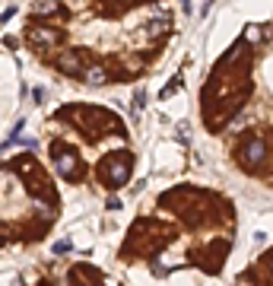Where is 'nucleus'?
<instances>
[{
	"mask_svg": "<svg viewBox=\"0 0 273 286\" xmlns=\"http://www.w3.org/2000/svg\"><path fill=\"white\" fill-rule=\"evenodd\" d=\"M29 42H32L35 48H42V45H57V42H60V32H54V29H32V32H29Z\"/></svg>",
	"mask_w": 273,
	"mask_h": 286,
	"instance_id": "nucleus-2",
	"label": "nucleus"
},
{
	"mask_svg": "<svg viewBox=\"0 0 273 286\" xmlns=\"http://www.w3.org/2000/svg\"><path fill=\"white\" fill-rule=\"evenodd\" d=\"M57 10V0H38L35 4V13H54Z\"/></svg>",
	"mask_w": 273,
	"mask_h": 286,
	"instance_id": "nucleus-4",
	"label": "nucleus"
},
{
	"mask_svg": "<svg viewBox=\"0 0 273 286\" xmlns=\"http://www.w3.org/2000/svg\"><path fill=\"white\" fill-rule=\"evenodd\" d=\"M264 156H267L264 140H248L245 147H241V166L245 169H257L260 162H264Z\"/></svg>",
	"mask_w": 273,
	"mask_h": 286,
	"instance_id": "nucleus-1",
	"label": "nucleus"
},
{
	"mask_svg": "<svg viewBox=\"0 0 273 286\" xmlns=\"http://www.w3.org/2000/svg\"><path fill=\"white\" fill-rule=\"evenodd\" d=\"M86 83H93V86H105L108 83V74L102 67H86Z\"/></svg>",
	"mask_w": 273,
	"mask_h": 286,
	"instance_id": "nucleus-3",
	"label": "nucleus"
},
{
	"mask_svg": "<svg viewBox=\"0 0 273 286\" xmlns=\"http://www.w3.org/2000/svg\"><path fill=\"white\" fill-rule=\"evenodd\" d=\"M70 251V242H57L54 245V254H67Z\"/></svg>",
	"mask_w": 273,
	"mask_h": 286,
	"instance_id": "nucleus-5",
	"label": "nucleus"
}]
</instances>
